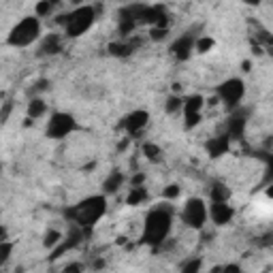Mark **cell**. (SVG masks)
<instances>
[{
    "label": "cell",
    "instance_id": "cell-1",
    "mask_svg": "<svg viewBox=\"0 0 273 273\" xmlns=\"http://www.w3.org/2000/svg\"><path fill=\"white\" fill-rule=\"evenodd\" d=\"M171 224H173V210L171 207H154L143 222V232H141V242L148 244L152 248H156L160 244H164V239L171 232Z\"/></svg>",
    "mask_w": 273,
    "mask_h": 273
},
{
    "label": "cell",
    "instance_id": "cell-2",
    "mask_svg": "<svg viewBox=\"0 0 273 273\" xmlns=\"http://www.w3.org/2000/svg\"><path fill=\"white\" fill-rule=\"evenodd\" d=\"M107 212V196L105 194H92L79 200L70 210H66V218L82 228H90L98 222Z\"/></svg>",
    "mask_w": 273,
    "mask_h": 273
},
{
    "label": "cell",
    "instance_id": "cell-3",
    "mask_svg": "<svg viewBox=\"0 0 273 273\" xmlns=\"http://www.w3.org/2000/svg\"><path fill=\"white\" fill-rule=\"evenodd\" d=\"M94 20H96V9L90 4H82L77 6L75 11H70L68 15H60V24H64V32L66 36L70 38H77L86 34L88 30L94 26Z\"/></svg>",
    "mask_w": 273,
    "mask_h": 273
},
{
    "label": "cell",
    "instance_id": "cell-4",
    "mask_svg": "<svg viewBox=\"0 0 273 273\" xmlns=\"http://www.w3.org/2000/svg\"><path fill=\"white\" fill-rule=\"evenodd\" d=\"M38 38H41V20L36 15H28V18L20 20L11 28L6 43L11 47H28L34 41H38Z\"/></svg>",
    "mask_w": 273,
    "mask_h": 273
},
{
    "label": "cell",
    "instance_id": "cell-5",
    "mask_svg": "<svg viewBox=\"0 0 273 273\" xmlns=\"http://www.w3.org/2000/svg\"><path fill=\"white\" fill-rule=\"evenodd\" d=\"M210 220L207 218V205L203 198L198 196H192L188 198L186 203L182 207V222L186 224V226L194 228V230H200L205 226V222Z\"/></svg>",
    "mask_w": 273,
    "mask_h": 273
},
{
    "label": "cell",
    "instance_id": "cell-6",
    "mask_svg": "<svg viewBox=\"0 0 273 273\" xmlns=\"http://www.w3.org/2000/svg\"><path fill=\"white\" fill-rule=\"evenodd\" d=\"M75 130H77V120L70 114H64V111L54 114L52 120L47 122V136L50 139H64V136H68Z\"/></svg>",
    "mask_w": 273,
    "mask_h": 273
},
{
    "label": "cell",
    "instance_id": "cell-7",
    "mask_svg": "<svg viewBox=\"0 0 273 273\" xmlns=\"http://www.w3.org/2000/svg\"><path fill=\"white\" fill-rule=\"evenodd\" d=\"M244 94H246V86H244L242 79H226V82L218 88L220 100L228 107H237L239 102H242Z\"/></svg>",
    "mask_w": 273,
    "mask_h": 273
},
{
    "label": "cell",
    "instance_id": "cell-8",
    "mask_svg": "<svg viewBox=\"0 0 273 273\" xmlns=\"http://www.w3.org/2000/svg\"><path fill=\"white\" fill-rule=\"evenodd\" d=\"M207 218L218 226H224L235 218V210L228 205V200H212V205L207 207Z\"/></svg>",
    "mask_w": 273,
    "mask_h": 273
},
{
    "label": "cell",
    "instance_id": "cell-9",
    "mask_svg": "<svg viewBox=\"0 0 273 273\" xmlns=\"http://www.w3.org/2000/svg\"><path fill=\"white\" fill-rule=\"evenodd\" d=\"M148 122H150V114H148V111L146 109H136V111H132V114H128L124 118L122 128L126 130V134L134 136V134H139L143 128L148 126Z\"/></svg>",
    "mask_w": 273,
    "mask_h": 273
},
{
    "label": "cell",
    "instance_id": "cell-10",
    "mask_svg": "<svg viewBox=\"0 0 273 273\" xmlns=\"http://www.w3.org/2000/svg\"><path fill=\"white\" fill-rule=\"evenodd\" d=\"M194 41H196V36L192 34V32H184V34H182L180 38H175L173 45H171L173 56H175V58H178L180 62L188 60L190 56H192V52H194Z\"/></svg>",
    "mask_w": 273,
    "mask_h": 273
},
{
    "label": "cell",
    "instance_id": "cell-11",
    "mask_svg": "<svg viewBox=\"0 0 273 273\" xmlns=\"http://www.w3.org/2000/svg\"><path fill=\"white\" fill-rule=\"evenodd\" d=\"M246 124H248V114L246 111H237L232 114L228 120V139H242L246 132Z\"/></svg>",
    "mask_w": 273,
    "mask_h": 273
},
{
    "label": "cell",
    "instance_id": "cell-12",
    "mask_svg": "<svg viewBox=\"0 0 273 273\" xmlns=\"http://www.w3.org/2000/svg\"><path fill=\"white\" fill-rule=\"evenodd\" d=\"M228 146H230V139L228 134H220V136H214V139H210L205 143L207 148V154H210L212 158H220L228 152Z\"/></svg>",
    "mask_w": 273,
    "mask_h": 273
},
{
    "label": "cell",
    "instance_id": "cell-13",
    "mask_svg": "<svg viewBox=\"0 0 273 273\" xmlns=\"http://www.w3.org/2000/svg\"><path fill=\"white\" fill-rule=\"evenodd\" d=\"M60 52H62V38L58 34H47L41 41V47H38L41 56H56Z\"/></svg>",
    "mask_w": 273,
    "mask_h": 273
},
{
    "label": "cell",
    "instance_id": "cell-14",
    "mask_svg": "<svg viewBox=\"0 0 273 273\" xmlns=\"http://www.w3.org/2000/svg\"><path fill=\"white\" fill-rule=\"evenodd\" d=\"M162 15H166V9H164L162 4H156V6H148L146 4V9H143V13H141V24L154 26V24L162 18Z\"/></svg>",
    "mask_w": 273,
    "mask_h": 273
},
{
    "label": "cell",
    "instance_id": "cell-15",
    "mask_svg": "<svg viewBox=\"0 0 273 273\" xmlns=\"http://www.w3.org/2000/svg\"><path fill=\"white\" fill-rule=\"evenodd\" d=\"M148 200V190L146 186H132L130 192L126 194V205L136 207V205H143Z\"/></svg>",
    "mask_w": 273,
    "mask_h": 273
},
{
    "label": "cell",
    "instance_id": "cell-16",
    "mask_svg": "<svg viewBox=\"0 0 273 273\" xmlns=\"http://www.w3.org/2000/svg\"><path fill=\"white\" fill-rule=\"evenodd\" d=\"M205 107V98L200 94H192L188 98H184V114H200Z\"/></svg>",
    "mask_w": 273,
    "mask_h": 273
},
{
    "label": "cell",
    "instance_id": "cell-17",
    "mask_svg": "<svg viewBox=\"0 0 273 273\" xmlns=\"http://www.w3.org/2000/svg\"><path fill=\"white\" fill-rule=\"evenodd\" d=\"M122 184H124V175L120 171H114L105 182H102V190H105V194H114V192L120 190Z\"/></svg>",
    "mask_w": 273,
    "mask_h": 273
},
{
    "label": "cell",
    "instance_id": "cell-18",
    "mask_svg": "<svg viewBox=\"0 0 273 273\" xmlns=\"http://www.w3.org/2000/svg\"><path fill=\"white\" fill-rule=\"evenodd\" d=\"M141 152H143V154H146V158H148V160H152V162H160V160H162V148H160L158 143H154V141L143 143Z\"/></svg>",
    "mask_w": 273,
    "mask_h": 273
},
{
    "label": "cell",
    "instance_id": "cell-19",
    "mask_svg": "<svg viewBox=\"0 0 273 273\" xmlns=\"http://www.w3.org/2000/svg\"><path fill=\"white\" fill-rule=\"evenodd\" d=\"M45 114H47V105H45V100L34 98V100H30V102H28V118H30V120H38V118H43Z\"/></svg>",
    "mask_w": 273,
    "mask_h": 273
},
{
    "label": "cell",
    "instance_id": "cell-20",
    "mask_svg": "<svg viewBox=\"0 0 273 273\" xmlns=\"http://www.w3.org/2000/svg\"><path fill=\"white\" fill-rule=\"evenodd\" d=\"M109 54L111 56H116V58H126V56H130L132 54V45H128V43H109Z\"/></svg>",
    "mask_w": 273,
    "mask_h": 273
},
{
    "label": "cell",
    "instance_id": "cell-21",
    "mask_svg": "<svg viewBox=\"0 0 273 273\" xmlns=\"http://www.w3.org/2000/svg\"><path fill=\"white\" fill-rule=\"evenodd\" d=\"M212 200H228L230 198V190L224 184H214V188L210 190Z\"/></svg>",
    "mask_w": 273,
    "mask_h": 273
},
{
    "label": "cell",
    "instance_id": "cell-22",
    "mask_svg": "<svg viewBox=\"0 0 273 273\" xmlns=\"http://www.w3.org/2000/svg\"><path fill=\"white\" fill-rule=\"evenodd\" d=\"M214 45H216V41L212 36H200V38L194 41V52L196 54H207V52L214 50Z\"/></svg>",
    "mask_w": 273,
    "mask_h": 273
},
{
    "label": "cell",
    "instance_id": "cell-23",
    "mask_svg": "<svg viewBox=\"0 0 273 273\" xmlns=\"http://www.w3.org/2000/svg\"><path fill=\"white\" fill-rule=\"evenodd\" d=\"M184 107V98H180V96H168L166 98V105H164V111L166 114H178V111H182Z\"/></svg>",
    "mask_w": 273,
    "mask_h": 273
},
{
    "label": "cell",
    "instance_id": "cell-24",
    "mask_svg": "<svg viewBox=\"0 0 273 273\" xmlns=\"http://www.w3.org/2000/svg\"><path fill=\"white\" fill-rule=\"evenodd\" d=\"M52 11H54V4L50 2V0H41V2L34 6V15H36V18H47Z\"/></svg>",
    "mask_w": 273,
    "mask_h": 273
},
{
    "label": "cell",
    "instance_id": "cell-25",
    "mask_svg": "<svg viewBox=\"0 0 273 273\" xmlns=\"http://www.w3.org/2000/svg\"><path fill=\"white\" fill-rule=\"evenodd\" d=\"M60 242H62V232H60V230H50V232L45 235L43 246H45V248H56Z\"/></svg>",
    "mask_w": 273,
    "mask_h": 273
},
{
    "label": "cell",
    "instance_id": "cell-26",
    "mask_svg": "<svg viewBox=\"0 0 273 273\" xmlns=\"http://www.w3.org/2000/svg\"><path fill=\"white\" fill-rule=\"evenodd\" d=\"M13 252V244L11 242H0V264H4L6 260L11 258Z\"/></svg>",
    "mask_w": 273,
    "mask_h": 273
},
{
    "label": "cell",
    "instance_id": "cell-27",
    "mask_svg": "<svg viewBox=\"0 0 273 273\" xmlns=\"http://www.w3.org/2000/svg\"><path fill=\"white\" fill-rule=\"evenodd\" d=\"M184 116H186V122H184V128H186V130H192V128L198 126L200 120H203L200 114H184Z\"/></svg>",
    "mask_w": 273,
    "mask_h": 273
},
{
    "label": "cell",
    "instance_id": "cell-28",
    "mask_svg": "<svg viewBox=\"0 0 273 273\" xmlns=\"http://www.w3.org/2000/svg\"><path fill=\"white\" fill-rule=\"evenodd\" d=\"M166 34H168V28H158V26H152V30H150L152 41H162V38H166Z\"/></svg>",
    "mask_w": 273,
    "mask_h": 273
},
{
    "label": "cell",
    "instance_id": "cell-29",
    "mask_svg": "<svg viewBox=\"0 0 273 273\" xmlns=\"http://www.w3.org/2000/svg\"><path fill=\"white\" fill-rule=\"evenodd\" d=\"M162 194H164V198L173 200V198H178V196L182 194V188L178 186V184H171V186H166V188H164V192H162Z\"/></svg>",
    "mask_w": 273,
    "mask_h": 273
},
{
    "label": "cell",
    "instance_id": "cell-30",
    "mask_svg": "<svg viewBox=\"0 0 273 273\" xmlns=\"http://www.w3.org/2000/svg\"><path fill=\"white\" fill-rule=\"evenodd\" d=\"M200 267H203L200 258H194V260H190V262H184V264H182V271H186V273H196V271H200Z\"/></svg>",
    "mask_w": 273,
    "mask_h": 273
},
{
    "label": "cell",
    "instance_id": "cell-31",
    "mask_svg": "<svg viewBox=\"0 0 273 273\" xmlns=\"http://www.w3.org/2000/svg\"><path fill=\"white\" fill-rule=\"evenodd\" d=\"M143 182H146V175L139 173V175H134L130 184H132V186H143Z\"/></svg>",
    "mask_w": 273,
    "mask_h": 273
},
{
    "label": "cell",
    "instance_id": "cell-32",
    "mask_svg": "<svg viewBox=\"0 0 273 273\" xmlns=\"http://www.w3.org/2000/svg\"><path fill=\"white\" fill-rule=\"evenodd\" d=\"M9 114H11V102H6V105H4V109L0 111V120H2V122H4V120H6V116H9Z\"/></svg>",
    "mask_w": 273,
    "mask_h": 273
},
{
    "label": "cell",
    "instance_id": "cell-33",
    "mask_svg": "<svg viewBox=\"0 0 273 273\" xmlns=\"http://www.w3.org/2000/svg\"><path fill=\"white\" fill-rule=\"evenodd\" d=\"M84 269V264H66L64 267V271H82Z\"/></svg>",
    "mask_w": 273,
    "mask_h": 273
},
{
    "label": "cell",
    "instance_id": "cell-34",
    "mask_svg": "<svg viewBox=\"0 0 273 273\" xmlns=\"http://www.w3.org/2000/svg\"><path fill=\"white\" fill-rule=\"evenodd\" d=\"M0 242H6V228L0 224Z\"/></svg>",
    "mask_w": 273,
    "mask_h": 273
},
{
    "label": "cell",
    "instance_id": "cell-35",
    "mask_svg": "<svg viewBox=\"0 0 273 273\" xmlns=\"http://www.w3.org/2000/svg\"><path fill=\"white\" fill-rule=\"evenodd\" d=\"M244 2H246L248 6H258V4L262 2V0H244Z\"/></svg>",
    "mask_w": 273,
    "mask_h": 273
},
{
    "label": "cell",
    "instance_id": "cell-36",
    "mask_svg": "<svg viewBox=\"0 0 273 273\" xmlns=\"http://www.w3.org/2000/svg\"><path fill=\"white\" fill-rule=\"evenodd\" d=\"M82 2L84 0H73V4H77V6H82Z\"/></svg>",
    "mask_w": 273,
    "mask_h": 273
},
{
    "label": "cell",
    "instance_id": "cell-37",
    "mask_svg": "<svg viewBox=\"0 0 273 273\" xmlns=\"http://www.w3.org/2000/svg\"><path fill=\"white\" fill-rule=\"evenodd\" d=\"M50 2H52V4L56 6V4H60V2H62V0H50Z\"/></svg>",
    "mask_w": 273,
    "mask_h": 273
},
{
    "label": "cell",
    "instance_id": "cell-38",
    "mask_svg": "<svg viewBox=\"0 0 273 273\" xmlns=\"http://www.w3.org/2000/svg\"><path fill=\"white\" fill-rule=\"evenodd\" d=\"M0 171H2V162H0Z\"/></svg>",
    "mask_w": 273,
    "mask_h": 273
}]
</instances>
